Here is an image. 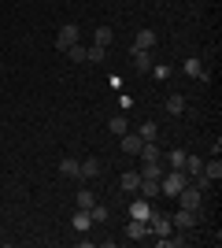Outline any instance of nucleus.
I'll list each match as a JSON object with an SVG mask.
<instances>
[{"label":"nucleus","instance_id":"a878e982","mask_svg":"<svg viewBox=\"0 0 222 248\" xmlns=\"http://www.w3.org/2000/svg\"><path fill=\"white\" fill-rule=\"evenodd\" d=\"M89 215H93V222H107V218H111V211H107L104 204H93V207H89Z\"/></svg>","mask_w":222,"mask_h":248},{"label":"nucleus","instance_id":"cd10ccee","mask_svg":"<svg viewBox=\"0 0 222 248\" xmlns=\"http://www.w3.org/2000/svg\"><path fill=\"white\" fill-rule=\"evenodd\" d=\"M167 163H170V167H185V148H170Z\"/></svg>","mask_w":222,"mask_h":248},{"label":"nucleus","instance_id":"423d86ee","mask_svg":"<svg viewBox=\"0 0 222 248\" xmlns=\"http://www.w3.org/2000/svg\"><path fill=\"white\" fill-rule=\"evenodd\" d=\"M185 74H189V78H196V82H211V74L204 71V63L196 60V56H192V60H185Z\"/></svg>","mask_w":222,"mask_h":248},{"label":"nucleus","instance_id":"f257e3e1","mask_svg":"<svg viewBox=\"0 0 222 248\" xmlns=\"http://www.w3.org/2000/svg\"><path fill=\"white\" fill-rule=\"evenodd\" d=\"M185 182H189V174H185L181 167H170V174L159 178V197H178Z\"/></svg>","mask_w":222,"mask_h":248},{"label":"nucleus","instance_id":"bb28decb","mask_svg":"<svg viewBox=\"0 0 222 248\" xmlns=\"http://www.w3.org/2000/svg\"><path fill=\"white\" fill-rule=\"evenodd\" d=\"M148 71H152L156 82H167V78H170V67H167V63H156V67H148Z\"/></svg>","mask_w":222,"mask_h":248},{"label":"nucleus","instance_id":"0eeeda50","mask_svg":"<svg viewBox=\"0 0 222 248\" xmlns=\"http://www.w3.org/2000/svg\"><path fill=\"white\" fill-rule=\"evenodd\" d=\"M170 222H174L178 230H192V226H196V211H189V207H178V215L170 218Z\"/></svg>","mask_w":222,"mask_h":248},{"label":"nucleus","instance_id":"1a4fd4ad","mask_svg":"<svg viewBox=\"0 0 222 248\" xmlns=\"http://www.w3.org/2000/svg\"><path fill=\"white\" fill-rule=\"evenodd\" d=\"M137 197H145V200H156V197H159V178H141Z\"/></svg>","mask_w":222,"mask_h":248},{"label":"nucleus","instance_id":"5701e85b","mask_svg":"<svg viewBox=\"0 0 222 248\" xmlns=\"http://www.w3.org/2000/svg\"><path fill=\"white\" fill-rule=\"evenodd\" d=\"M96 204V197H93V189H78V197H74V207H85V211H89V207Z\"/></svg>","mask_w":222,"mask_h":248},{"label":"nucleus","instance_id":"4468645a","mask_svg":"<svg viewBox=\"0 0 222 248\" xmlns=\"http://www.w3.org/2000/svg\"><path fill=\"white\" fill-rule=\"evenodd\" d=\"M115 41V30L111 26H96L93 30V45H100V48H107V45Z\"/></svg>","mask_w":222,"mask_h":248},{"label":"nucleus","instance_id":"ddd939ff","mask_svg":"<svg viewBox=\"0 0 222 248\" xmlns=\"http://www.w3.org/2000/svg\"><path fill=\"white\" fill-rule=\"evenodd\" d=\"M118 186H122V193H137V186H141V170H126V174L118 178Z\"/></svg>","mask_w":222,"mask_h":248},{"label":"nucleus","instance_id":"f3484780","mask_svg":"<svg viewBox=\"0 0 222 248\" xmlns=\"http://www.w3.org/2000/svg\"><path fill=\"white\" fill-rule=\"evenodd\" d=\"M107 130H111V134H130V119L126 115H111V119H107Z\"/></svg>","mask_w":222,"mask_h":248},{"label":"nucleus","instance_id":"39448f33","mask_svg":"<svg viewBox=\"0 0 222 248\" xmlns=\"http://www.w3.org/2000/svg\"><path fill=\"white\" fill-rule=\"evenodd\" d=\"M126 237L130 241H148V237H152V230H148L145 218H130V222H126Z\"/></svg>","mask_w":222,"mask_h":248},{"label":"nucleus","instance_id":"a211bd4d","mask_svg":"<svg viewBox=\"0 0 222 248\" xmlns=\"http://www.w3.org/2000/svg\"><path fill=\"white\" fill-rule=\"evenodd\" d=\"M96 174H100V159H82V167H78V178L85 182V178H96Z\"/></svg>","mask_w":222,"mask_h":248},{"label":"nucleus","instance_id":"dca6fc26","mask_svg":"<svg viewBox=\"0 0 222 248\" xmlns=\"http://www.w3.org/2000/svg\"><path fill=\"white\" fill-rule=\"evenodd\" d=\"M78 167H82V159L63 155V159H59V174H63V178H78Z\"/></svg>","mask_w":222,"mask_h":248},{"label":"nucleus","instance_id":"6e6552de","mask_svg":"<svg viewBox=\"0 0 222 248\" xmlns=\"http://www.w3.org/2000/svg\"><path fill=\"white\" fill-rule=\"evenodd\" d=\"M130 60H133V67L145 74L148 67H152V52H148V48H130Z\"/></svg>","mask_w":222,"mask_h":248},{"label":"nucleus","instance_id":"c756f323","mask_svg":"<svg viewBox=\"0 0 222 248\" xmlns=\"http://www.w3.org/2000/svg\"><path fill=\"white\" fill-rule=\"evenodd\" d=\"M118 108H122V111H130V108H133V96H130V93L118 96Z\"/></svg>","mask_w":222,"mask_h":248},{"label":"nucleus","instance_id":"4be33fe9","mask_svg":"<svg viewBox=\"0 0 222 248\" xmlns=\"http://www.w3.org/2000/svg\"><path fill=\"white\" fill-rule=\"evenodd\" d=\"M181 170H185L189 178H196L204 170V159H200V155H185V167H181Z\"/></svg>","mask_w":222,"mask_h":248},{"label":"nucleus","instance_id":"6ab92c4d","mask_svg":"<svg viewBox=\"0 0 222 248\" xmlns=\"http://www.w3.org/2000/svg\"><path fill=\"white\" fill-rule=\"evenodd\" d=\"M163 108H167L170 115H181V111H185V96H181V93H170L167 100H163Z\"/></svg>","mask_w":222,"mask_h":248},{"label":"nucleus","instance_id":"412c9836","mask_svg":"<svg viewBox=\"0 0 222 248\" xmlns=\"http://www.w3.org/2000/svg\"><path fill=\"white\" fill-rule=\"evenodd\" d=\"M200 174L207 178V182H219V178H222V163H219V155H215L211 163H204V170H200Z\"/></svg>","mask_w":222,"mask_h":248},{"label":"nucleus","instance_id":"b1692460","mask_svg":"<svg viewBox=\"0 0 222 248\" xmlns=\"http://www.w3.org/2000/svg\"><path fill=\"white\" fill-rule=\"evenodd\" d=\"M137 137H141V141H156V137H159V126L156 123H141Z\"/></svg>","mask_w":222,"mask_h":248},{"label":"nucleus","instance_id":"f03ea898","mask_svg":"<svg viewBox=\"0 0 222 248\" xmlns=\"http://www.w3.org/2000/svg\"><path fill=\"white\" fill-rule=\"evenodd\" d=\"M148 230H152V237H167V233H174V222H170V215L152 211L148 215Z\"/></svg>","mask_w":222,"mask_h":248},{"label":"nucleus","instance_id":"2eb2a0df","mask_svg":"<svg viewBox=\"0 0 222 248\" xmlns=\"http://www.w3.org/2000/svg\"><path fill=\"white\" fill-rule=\"evenodd\" d=\"M133 48H156V30H137V37H133Z\"/></svg>","mask_w":222,"mask_h":248},{"label":"nucleus","instance_id":"9d476101","mask_svg":"<svg viewBox=\"0 0 222 248\" xmlns=\"http://www.w3.org/2000/svg\"><path fill=\"white\" fill-rule=\"evenodd\" d=\"M148 215H152V200L137 197L133 204H130V218H145V222H148Z\"/></svg>","mask_w":222,"mask_h":248},{"label":"nucleus","instance_id":"c85d7f7f","mask_svg":"<svg viewBox=\"0 0 222 248\" xmlns=\"http://www.w3.org/2000/svg\"><path fill=\"white\" fill-rule=\"evenodd\" d=\"M107 56V48H100V45H89V52H85V60H93V63H100Z\"/></svg>","mask_w":222,"mask_h":248},{"label":"nucleus","instance_id":"9b49d317","mask_svg":"<svg viewBox=\"0 0 222 248\" xmlns=\"http://www.w3.org/2000/svg\"><path fill=\"white\" fill-rule=\"evenodd\" d=\"M71 226L78 230V233H85V230L93 226V215H89L85 207H78V211H74V215H71Z\"/></svg>","mask_w":222,"mask_h":248},{"label":"nucleus","instance_id":"aec40b11","mask_svg":"<svg viewBox=\"0 0 222 248\" xmlns=\"http://www.w3.org/2000/svg\"><path fill=\"white\" fill-rule=\"evenodd\" d=\"M141 145H145V141H141L137 134H122V152H126V155H137Z\"/></svg>","mask_w":222,"mask_h":248},{"label":"nucleus","instance_id":"7c9ffc66","mask_svg":"<svg viewBox=\"0 0 222 248\" xmlns=\"http://www.w3.org/2000/svg\"><path fill=\"white\" fill-rule=\"evenodd\" d=\"M148 4H156V0H148Z\"/></svg>","mask_w":222,"mask_h":248},{"label":"nucleus","instance_id":"7ed1b4c3","mask_svg":"<svg viewBox=\"0 0 222 248\" xmlns=\"http://www.w3.org/2000/svg\"><path fill=\"white\" fill-rule=\"evenodd\" d=\"M200 200H204V193L192 186V182H185V186H181V193H178V204H181V207L196 211V207H200Z\"/></svg>","mask_w":222,"mask_h":248},{"label":"nucleus","instance_id":"f8f14e48","mask_svg":"<svg viewBox=\"0 0 222 248\" xmlns=\"http://www.w3.org/2000/svg\"><path fill=\"white\" fill-rule=\"evenodd\" d=\"M137 155H141V163H159V159H163V152L156 148V141H145Z\"/></svg>","mask_w":222,"mask_h":248},{"label":"nucleus","instance_id":"393cba45","mask_svg":"<svg viewBox=\"0 0 222 248\" xmlns=\"http://www.w3.org/2000/svg\"><path fill=\"white\" fill-rule=\"evenodd\" d=\"M85 52H89L85 45H71V48H67V60H71V63H89V60H85Z\"/></svg>","mask_w":222,"mask_h":248},{"label":"nucleus","instance_id":"20e7f679","mask_svg":"<svg viewBox=\"0 0 222 248\" xmlns=\"http://www.w3.org/2000/svg\"><path fill=\"white\" fill-rule=\"evenodd\" d=\"M78 37H82V30H78L74 22H67L63 30L56 33V48H59V52H67V48H71V45H78Z\"/></svg>","mask_w":222,"mask_h":248}]
</instances>
